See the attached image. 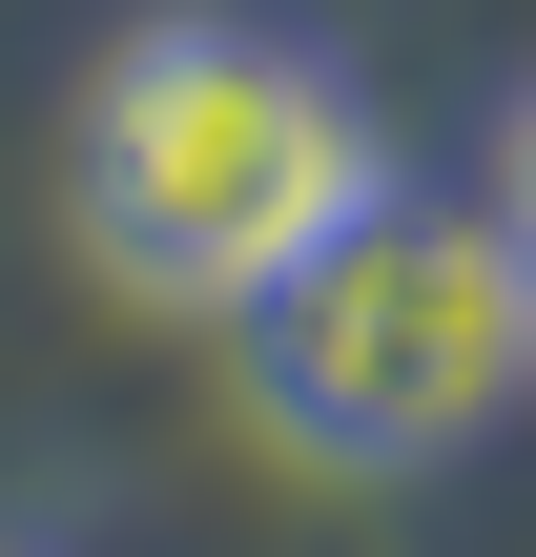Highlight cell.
<instances>
[{
	"label": "cell",
	"mask_w": 536,
	"mask_h": 557,
	"mask_svg": "<svg viewBox=\"0 0 536 557\" xmlns=\"http://www.w3.org/2000/svg\"><path fill=\"white\" fill-rule=\"evenodd\" d=\"M248 393L289 455L331 475H413V455H475L496 413L536 393V289L475 207H351L331 248H289L248 289Z\"/></svg>",
	"instance_id": "7a4b0ae2"
},
{
	"label": "cell",
	"mask_w": 536,
	"mask_h": 557,
	"mask_svg": "<svg viewBox=\"0 0 536 557\" xmlns=\"http://www.w3.org/2000/svg\"><path fill=\"white\" fill-rule=\"evenodd\" d=\"M496 248H516V289H536V103H496V207H475Z\"/></svg>",
	"instance_id": "3957f363"
},
{
	"label": "cell",
	"mask_w": 536,
	"mask_h": 557,
	"mask_svg": "<svg viewBox=\"0 0 536 557\" xmlns=\"http://www.w3.org/2000/svg\"><path fill=\"white\" fill-rule=\"evenodd\" d=\"M392 186L372 103L269 41V21H145L103 83H83V248L145 289V310H248L289 248H331L351 207Z\"/></svg>",
	"instance_id": "6da1fadb"
}]
</instances>
